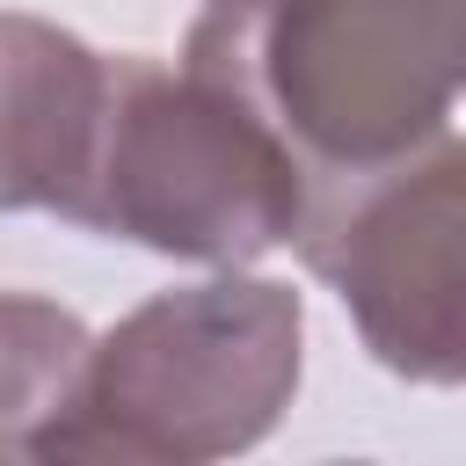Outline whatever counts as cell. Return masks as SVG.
<instances>
[{
    "label": "cell",
    "instance_id": "obj_6",
    "mask_svg": "<svg viewBox=\"0 0 466 466\" xmlns=\"http://www.w3.org/2000/svg\"><path fill=\"white\" fill-rule=\"evenodd\" d=\"M87 328L58 299L36 291H0V466L44 459L51 430L73 408L80 364H87Z\"/></svg>",
    "mask_w": 466,
    "mask_h": 466
},
{
    "label": "cell",
    "instance_id": "obj_3",
    "mask_svg": "<svg viewBox=\"0 0 466 466\" xmlns=\"http://www.w3.org/2000/svg\"><path fill=\"white\" fill-rule=\"evenodd\" d=\"M299 160L211 80L160 58H102V102L58 218L175 262L240 269L299 233Z\"/></svg>",
    "mask_w": 466,
    "mask_h": 466
},
{
    "label": "cell",
    "instance_id": "obj_4",
    "mask_svg": "<svg viewBox=\"0 0 466 466\" xmlns=\"http://www.w3.org/2000/svg\"><path fill=\"white\" fill-rule=\"evenodd\" d=\"M291 248L350 306L364 350L415 379L459 386L466 371V146L444 131L422 153L313 189Z\"/></svg>",
    "mask_w": 466,
    "mask_h": 466
},
{
    "label": "cell",
    "instance_id": "obj_1",
    "mask_svg": "<svg viewBox=\"0 0 466 466\" xmlns=\"http://www.w3.org/2000/svg\"><path fill=\"white\" fill-rule=\"evenodd\" d=\"M466 0H204L182 73L233 95L313 189L451 131Z\"/></svg>",
    "mask_w": 466,
    "mask_h": 466
},
{
    "label": "cell",
    "instance_id": "obj_2",
    "mask_svg": "<svg viewBox=\"0 0 466 466\" xmlns=\"http://www.w3.org/2000/svg\"><path fill=\"white\" fill-rule=\"evenodd\" d=\"M306 364V306L277 277H204L153 291L102 342H87L66 422L44 459L204 466L255 451Z\"/></svg>",
    "mask_w": 466,
    "mask_h": 466
},
{
    "label": "cell",
    "instance_id": "obj_5",
    "mask_svg": "<svg viewBox=\"0 0 466 466\" xmlns=\"http://www.w3.org/2000/svg\"><path fill=\"white\" fill-rule=\"evenodd\" d=\"M102 102V51L0 7V211H58Z\"/></svg>",
    "mask_w": 466,
    "mask_h": 466
}]
</instances>
